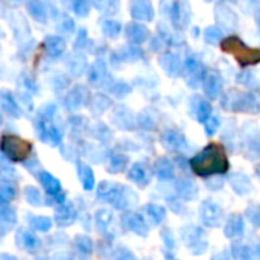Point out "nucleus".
<instances>
[{
    "label": "nucleus",
    "mask_w": 260,
    "mask_h": 260,
    "mask_svg": "<svg viewBox=\"0 0 260 260\" xmlns=\"http://www.w3.org/2000/svg\"><path fill=\"white\" fill-rule=\"evenodd\" d=\"M192 171L199 176L222 175L228 171V160L219 145H209L190 160Z\"/></svg>",
    "instance_id": "f257e3e1"
},
{
    "label": "nucleus",
    "mask_w": 260,
    "mask_h": 260,
    "mask_svg": "<svg viewBox=\"0 0 260 260\" xmlns=\"http://www.w3.org/2000/svg\"><path fill=\"white\" fill-rule=\"evenodd\" d=\"M222 50L231 53L241 67H248L260 63V49L248 47L241 38L237 37H227L221 42Z\"/></svg>",
    "instance_id": "f03ea898"
},
{
    "label": "nucleus",
    "mask_w": 260,
    "mask_h": 260,
    "mask_svg": "<svg viewBox=\"0 0 260 260\" xmlns=\"http://www.w3.org/2000/svg\"><path fill=\"white\" fill-rule=\"evenodd\" d=\"M222 108L228 111H247L251 114H257L260 111V102L253 93H242L237 90H230L222 97Z\"/></svg>",
    "instance_id": "7ed1b4c3"
},
{
    "label": "nucleus",
    "mask_w": 260,
    "mask_h": 260,
    "mask_svg": "<svg viewBox=\"0 0 260 260\" xmlns=\"http://www.w3.org/2000/svg\"><path fill=\"white\" fill-rule=\"evenodd\" d=\"M0 148L14 162H23L31 154V143L15 135H5L0 142Z\"/></svg>",
    "instance_id": "20e7f679"
},
{
    "label": "nucleus",
    "mask_w": 260,
    "mask_h": 260,
    "mask_svg": "<svg viewBox=\"0 0 260 260\" xmlns=\"http://www.w3.org/2000/svg\"><path fill=\"white\" fill-rule=\"evenodd\" d=\"M199 219H201L203 225L217 228L224 222V212L216 203L206 199V201L201 203V207H199Z\"/></svg>",
    "instance_id": "39448f33"
},
{
    "label": "nucleus",
    "mask_w": 260,
    "mask_h": 260,
    "mask_svg": "<svg viewBox=\"0 0 260 260\" xmlns=\"http://www.w3.org/2000/svg\"><path fill=\"white\" fill-rule=\"evenodd\" d=\"M183 239L193 254H203L207 251L209 244L206 239V233L199 227H186L183 230Z\"/></svg>",
    "instance_id": "423d86ee"
},
{
    "label": "nucleus",
    "mask_w": 260,
    "mask_h": 260,
    "mask_svg": "<svg viewBox=\"0 0 260 260\" xmlns=\"http://www.w3.org/2000/svg\"><path fill=\"white\" fill-rule=\"evenodd\" d=\"M184 69H186V73H187V84H189L192 88H198L199 86H201L203 79H204V76H206V72H204L203 64L198 61L196 56H189V58L186 59Z\"/></svg>",
    "instance_id": "0eeeda50"
},
{
    "label": "nucleus",
    "mask_w": 260,
    "mask_h": 260,
    "mask_svg": "<svg viewBox=\"0 0 260 260\" xmlns=\"http://www.w3.org/2000/svg\"><path fill=\"white\" fill-rule=\"evenodd\" d=\"M203 88H204V93L215 101V99H217L222 93V88H224L222 78L217 73H207L203 79Z\"/></svg>",
    "instance_id": "6e6552de"
},
{
    "label": "nucleus",
    "mask_w": 260,
    "mask_h": 260,
    "mask_svg": "<svg viewBox=\"0 0 260 260\" xmlns=\"http://www.w3.org/2000/svg\"><path fill=\"white\" fill-rule=\"evenodd\" d=\"M244 230H245V224H244V219L241 215H230L225 221V225H224V234L225 237L228 239H234V237H241L244 234Z\"/></svg>",
    "instance_id": "1a4fd4ad"
},
{
    "label": "nucleus",
    "mask_w": 260,
    "mask_h": 260,
    "mask_svg": "<svg viewBox=\"0 0 260 260\" xmlns=\"http://www.w3.org/2000/svg\"><path fill=\"white\" fill-rule=\"evenodd\" d=\"M215 14H216V22L221 25L225 31H233L237 26V17H236V14L230 8H227L225 5L216 6Z\"/></svg>",
    "instance_id": "9d476101"
},
{
    "label": "nucleus",
    "mask_w": 260,
    "mask_h": 260,
    "mask_svg": "<svg viewBox=\"0 0 260 260\" xmlns=\"http://www.w3.org/2000/svg\"><path fill=\"white\" fill-rule=\"evenodd\" d=\"M228 183H230V186L233 187V190L237 195H247L253 189L251 179L244 172H234V173H231L228 176Z\"/></svg>",
    "instance_id": "9b49d317"
},
{
    "label": "nucleus",
    "mask_w": 260,
    "mask_h": 260,
    "mask_svg": "<svg viewBox=\"0 0 260 260\" xmlns=\"http://www.w3.org/2000/svg\"><path fill=\"white\" fill-rule=\"evenodd\" d=\"M162 64H163V69L171 75V76H176L179 75L183 69V64L179 61V58L176 55H166L162 58Z\"/></svg>",
    "instance_id": "f8f14e48"
},
{
    "label": "nucleus",
    "mask_w": 260,
    "mask_h": 260,
    "mask_svg": "<svg viewBox=\"0 0 260 260\" xmlns=\"http://www.w3.org/2000/svg\"><path fill=\"white\" fill-rule=\"evenodd\" d=\"M176 190L179 193V196L184 198V199H195L198 196V186L190 181V179H183L179 181L176 186Z\"/></svg>",
    "instance_id": "ddd939ff"
},
{
    "label": "nucleus",
    "mask_w": 260,
    "mask_h": 260,
    "mask_svg": "<svg viewBox=\"0 0 260 260\" xmlns=\"http://www.w3.org/2000/svg\"><path fill=\"white\" fill-rule=\"evenodd\" d=\"M163 142L166 143L168 148L176 151V149H183L187 146V142H186V138L181 135V134H178L175 131H169L165 137H163Z\"/></svg>",
    "instance_id": "4468645a"
},
{
    "label": "nucleus",
    "mask_w": 260,
    "mask_h": 260,
    "mask_svg": "<svg viewBox=\"0 0 260 260\" xmlns=\"http://www.w3.org/2000/svg\"><path fill=\"white\" fill-rule=\"evenodd\" d=\"M132 14L137 18H142V20H151L152 18V6L148 0H137V3L132 6Z\"/></svg>",
    "instance_id": "2eb2a0df"
},
{
    "label": "nucleus",
    "mask_w": 260,
    "mask_h": 260,
    "mask_svg": "<svg viewBox=\"0 0 260 260\" xmlns=\"http://www.w3.org/2000/svg\"><path fill=\"white\" fill-rule=\"evenodd\" d=\"M224 38V31L219 26H209L204 31V40L207 44H217L221 43Z\"/></svg>",
    "instance_id": "dca6fc26"
},
{
    "label": "nucleus",
    "mask_w": 260,
    "mask_h": 260,
    "mask_svg": "<svg viewBox=\"0 0 260 260\" xmlns=\"http://www.w3.org/2000/svg\"><path fill=\"white\" fill-rule=\"evenodd\" d=\"M231 254L236 259L242 260H250L253 257V247L245 245V244H233L231 247Z\"/></svg>",
    "instance_id": "f3484780"
},
{
    "label": "nucleus",
    "mask_w": 260,
    "mask_h": 260,
    "mask_svg": "<svg viewBox=\"0 0 260 260\" xmlns=\"http://www.w3.org/2000/svg\"><path fill=\"white\" fill-rule=\"evenodd\" d=\"M195 114H196V121L204 124L206 119L212 114V105H210V102L199 99L198 105H196V110H195Z\"/></svg>",
    "instance_id": "a211bd4d"
},
{
    "label": "nucleus",
    "mask_w": 260,
    "mask_h": 260,
    "mask_svg": "<svg viewBox=\"0 0 260 260\" xmlns=\"http://www.w3.org/2000/svg\"><path fill=\"white\" fill-rule=\"evenodd\" d=\"M219 127H221V119H219L216 114H210L204 121V130H206V134L209 137H213L217 132Z\"/></svg>",
    "instance_id": "6ab92c4d"
},
{
    "label": "nucleus",
    "mask_w": 260,
    "mask_h": 260,
    "mask_svg": "<svg viewBox=\"0 0 260 260\" xmlns=\"http://www.w3.org/2000/svg\"><path fill=\"white\" fill-rule=\"evenodd\" d=\"M157 172H158V176L162 179H172L173 178V168L168 160H160Z\"/></svg>",
    "instance_id": "aec40b11"
},
{
    "label": "nucleus",
    "mask_w": 260,
    "mask_h": 260,
    "mask_svg": "<svg viewBox=\"0 0 260 260\" xmlns=\"http://www.w3.org/2000/svg\"><path fill=\"white\" fill-rule=\"evenodd\" d=\"M245 216L248 221L254 225V227H260V206L257 204H251L247 212H245Z\"/></svg>",
    "instance_id": "412c9836"
},
{
    "label": "nucleus",
    "mask_w": 260,
    "mask_h": 260,
    "mask_svg": "<svg viewBox=\"0 0 260 260\" xmlns=\"http://www.w3.org/2000/svg\"><path fill=\"white\" fill-rule=\"evenodd\" d=\"M236 81L239 84L245 86V87H250V88H253V87L257 86V79L254 78L253 72H242V73H239L237 78H236Z\"/></svg>",
    "instance_id": "4be33fe9"
},
{
    "label": "nucleus",
    "mask_w": 260,
    "mask_h": 260,
    "mask_svg": "<svg viewBox=\"0 0 260 260\" xmlns=\"http://www.w3.org/2000/svg\"><path fill=\"white\" fill-rule=\"evenodd\" d=\"M247 149L250 151L251 157H259V155H260V135H259V132L256 134V137H253V135L250 134Z\"/></svg>",
    "instance_id": "5701e85b"
},
{
    "label": "nucleus",
    "mask_w": 260,
    "mask_h": 260,
    "mask_svg": "<svg viewBox=\"0 0 260 260\" xmlns=\"http://www.w3.org/2000/svg\"><path fill=\"white\" fill-rule=\"evenodd\" d=\"M148 210H149L151 217L154 219V221H155L157 224H158V222H162L163 219H165V216H166L165 209H163V207H160V206H149Z\"/></svg>",
    "instance_id": "b1692460"
},
{
    "label": "nucleus",
    "mask_w": 260,
    "mask_h": 260,
    "mask_svg": "<svg viewBox=\"0 0 260 260\" xmlns=\"http://www.w3.org/2000/svg\"><path fill=\"white\" fill-rule=\"evenodd\" d=\"M131 178L135 179L137 183H143V181H146V172L143 171L142 166L137 165V166H134V169L131 171Z\"/></svg>",
    "instance_id": "393cba45"
},
{
    "label": "nucleus",
    "mask_w": 260,
    "mask_h": 260,
    "mask_svg": "<svg viewBox=\"0 0 260 260\" xmlns=\"http://www.w3.org/2000/svg\"><path fill=\"white\" fill-rule=\"evenodd\" d=\"M213 176V179L212 181H207V186H209V189H215V190H219L222 187V184H224V179L222 178H217V179H215V175H212Z\"/></svg>",
    "instance_id": "a878e982"
},
{
    "label": "nucleus",
    "mask_w": 260,
    "mask_h": 260,
    "mask_svg": "<svg viewBox=\"0 0 260 260\" xmlns=\"http://www.w3.org/2000/svg\"><path fill=\"white\" fill-rule=\"evenodd\" d=\"M248 5L251 12H260V0H248Z\"/></svg>",
    "instance_id": "bb28decb"
},
{
    "label": "nucleus",
    "mask_w": 260,
    "mask_h": 260,
    "mask_svg": "<svg viewBox=\"0 0 260 260\" xmlns=\"http://www.w3.org/2000/svg\"><path fill=\"white\" fill-rule=\"evenodd\" d=\"M253 257L260 259V242H257V244L253 247Z\"/></svg>",
    "instance_id": "cd10ccee"
},
{
    "label": "nucleus",
    "mask_w": 260,
    "mask_h": 260,
    "mask_svg": "<svg viewBox=\"0 0 260 260\" xmlns=\"http://www.w3.org/2000/svg\"><path fill=\"white\" fill-rule=\"evenodd\" d=\"M257 26H259V31H260V12H259V17H257Z\"/></svg>",
    "instance_id": "c85d7f7f"
},
{
    "label": "nucleus",
    "mask_w": 260,
    "mask_h": 260,
    "mask_svg": "<svg viewBox=\"0 0 260 260\" xmlns=\"http://www.w3.org/2000/svg\"><path fill=\"white\" fill-rule=\"evenodd\" d=\"M256 173H257V175L260 176V165H259V166L256 168Z\"/></svg>",
    "instance_id": "c756f323"
},
{
    "label": "nucleus",
    "mask_w": 260,
    "mask_h": 260,
    "mask_svg": "<svg viewBox=\"0 0 260 260\" xmlns=\"http://www.w3.org/2000/svg\"><path fill=\"white\" fill-rule=\"evenodd\" d=\"M228 2H231V3H236V2H237V0H228Z\"/></svg>",
    "instance_id": "7c9ffc66"
},
{
    "label": "nucleus",
    "mask_w": 260,
    "mask_h": 260,
    "mask_svg": "<svg viewBox=\"0 0 260 260\" xmlns=\"http://www.w3.org/2000/svg\"><path fill=\"white\" fill-rule=\"evenodd\" d=\"M206 2H212V0H206Z\"/></svg>",
    "instance_id": "2f4dec72"
}]
</instances>
